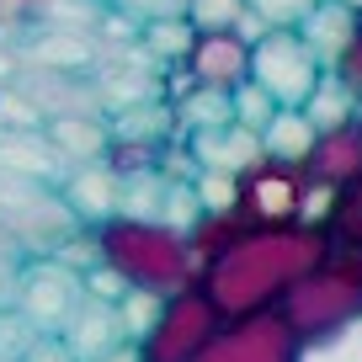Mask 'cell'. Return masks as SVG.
<instances>
[{"mask_svg": "<svg viewBox=\"0 0 362 362\" xmlns=\"http://www.w3.org/2000/svg\"><path fill=\"white\" fill-rule=\"evenodd\" d=\"M330 245H336V240H330V229H320V224L245 229L235 245L218 250V256L197 272V288L214 298V309L224 320L277 315L283 298L330 256Z\"/></svg>", "mask_w": 362, "mask_h": 362, "instance_id": "obj_1", "label": "cell"}, {"mask_svg": "<svg viewBox=\"0 0 362 362\" xmlns=\"http://www.w3.org/2000/svg\"><path fill=\"white\" fill-rule=\"evenodd\" d=\"M96 250L102 261L123 277L134 293H155V298H176L187 288H197V256L192 240L170 229L165 218H107L96 229Z\"/></svg>", "mask_w": 362, "mask_h": 362, "instance_id": "obj_2", "label": "cell"}, {"mask_svg": "<svg viewBox=\"0 0 362 362\" xmlns=\"http://www.w3.org/2000/svg\"><path fill=\"white\" fill-rule=\"evenodd\" d=\"M277 315L288 320V330H293L304 346L351 330L362 320V250L330 245V256L283 298Z\"/></svg>", "mask_w": 362, "mask_h": 362, "instance_id": "obj_3", "label": "cell"}, {"mask_svg": "<svg viewBox=\"0 0 362 362\" xmlns=\"http://www.w3.org/2000/svg\"><path fill=\"white\" fill-rule=\"evenodd\" d=\"M309 197H315V181L304 165H288V160H267L240 176L235 187V214L250 229H283V224H309Z\"/></svg>", "mask_w": 362, "mask_h": 362, "instance_id": "obj_4", "label": "cell"}, {"mask_svg": "<svg viewBox=\"0 0 362 362\" xmlns=\"http://www.w3.org/2000/svg\"><path fill=\"white\" fill-rule=\"evenodd\" d=\"M325 75L330 69L320 64V54L298 33H288V27L267 33L256 48H250V80H256L277 107H288V112H304Z\"/></svg>", "mask_w": 362, "mask_h": 362, "instance_id": "obj_5", "label": "cell"}, {"mask_svg": "<svg viewBox=\"0 0 362 362\" xmlns=\"http://www.w3.org/2000/svg\"><path fill=\"white\" fill-rule=\"evenodd\" d=\"M80 304H86V277H80L75 267H64L59 256H33L16 272L11 309L37 336H64V325L75 320Z\"/></svg>", "mask_w": 362, "mask_h": 362, "instance_id": "obj_6", "label": "cell"}, {"mask_svg": "<svg viewBox=\"0 0 362 362\" xmlns=\"http://www.w3.org/2000/svg\"><path fill=\"white\" fill-rule=\"evenodd\" d=\"M224 325L229 320L214 309V298L203 288H187V293L165 298L155 330L139 341V362H197Z\"/></svg>", "mask_w": 362, "mask_h": 362, "instance_id": "obj_7", "label": "cell"}, {"mask_svg": "<svg viewBox=\"0 0 362 362\" xmlns=\"http://www.w3.org/2000/svg\"><path fill=\"white\" fill-rule=\"evenodd\" d=\"M197 362H304V341L288 330L283 315L229 320Z\"/></svg>", "mask_w": 362, "mask_h": 362, "instance_id": "obj_8", "label": "cell"}, {"mask_svg": "<svg viewBox=\"0 0 362 362\" xmlns=\"http://www.w3.org/2000/svg\"><path fill=\"white\" fill-rule=\"evenodd\" d=\"M187 75L208 90H229L235 96L250 80V43L240 33H197L192 54H187Z\"/></svg>", "mask_w": 362, "mask_h": 362, "instance_id": "obj_9", "label": "cell"}, {"mask_svg": "<svg viewBox=\"0 0 362 362\" xmlns=\"http://www.w3.org/2000/svg\"><path fill=\"white\" fill-rule=\"evenodd\" d=\"M59 197L69 203V214H75L86 229H102L107 218L123 214V176H117L107 160H96V165H75L64 176V187H59Z\"/></svg>", "mask_w": 362, "mask_h": 362, "instance_id": "obj_10", "label": "cell"}, {"mask_svg": "<svg viewBox=\"0 0 362 362\" xmlns=\"http://www.w3.org/2000/svg\"><path fill=\"white\" fill-rule=\"evenodd\" d=\"M304 170L325 192H346L351 181L362 176V117H351L346 128L320 134V144H315V155L304 160Z\"/></svg>", "mask_w": 362, "mask_h": 362, "instance_id": "obj_11", "label": "cell"}, {"mask_svg": "<svg viewBox=\"0 0 362 362\" xmlns=\"http://www.w3.org/2000/svg\"><path fill=\"white\" fill-rule=\"evenodd\" d=\"M48 144L54 155L64 160L69 170L75 165H96V160L112 155V123L102 112H69V117H48Z\"/></svg>", "mask_w": 362, "mask_h": 362, "instance_id": "obj_12", "label": "cell"}, {"mask_svg": "<svg viewBox=\"0 0 362 362\" xmlns=\"http://www.w3.org/2000/svg\"><path fill=\"white\" fill-rule=\"evenodd\" d=\"M64 341H69V351H75L80 362H96V357H107V351H117V346H134L128 330H123L117 304H102V298H86V304L75 309V320L64 325Z\"/></svg>", "mask_w": 362, "mask_h": 362, "instance_id": "obj_13", "label": "cell"}, {"mask_svg": "<svg viewBox=\"0 0 362 362\" xmlns=\"http://www.w3.org/2000/svg\"><path fill=\"white\" fill-rule=\"evenodd\" d=\"M192 155H197V165H203V170H218V176H245L267 149H261V134L229 123V128H203V134H192Z\"/></svg>", "mask_w": 362, "mask_h": 362, "instance_id": "obj_14", "label": "cell"}, {"mask_svg": "<svg viewBox=\"0 0 362 362\" xmlns=\"http://www.w3.org/2000/svg\"><path fill=\"white\" fill-rule=\"evenodd\" d=\"M90 37L80 27H37V37L27 43V64L37 75H80L90 64Z\"/></svg>", "mask_w": 362, "mask_h": 362, "instance_id": "obj_15", "label": "cell"}, {"mask_svg": "<svg viewBox=\"0 0 362 362\" xmlns=\"http://www.w3.org/2000/svg\"><path fill=\"white\" fill-rule=\"evenodd\" d=\"M64 170V160L54 155L48 134H0V176H16V181H43L54 187V176Z\"/></svg>", "mask_w": 362, "mask_h": 362, "instance_id": "obj_16", "label": "cell"}, {"mask_svg": "<svg viewBox=\"0 0 362 362\" xmlns=\"http://www.w3.org/2000/svg\"><path fill=\"white\" fill-rule=\"evenodd\" d=\"M298 37H304V43L320 54V64H325V69H336L341 54L351 48V37H357V16L341 11V6H330V0H320L315 16L298 27Z\"/></svg>", "mask_w": 362, "mask_h": 362, "instance_id": "obj_17", "label": "cell"}, {"mask_svg": "<svg viewBox=\"0 0 362 362\" xmlns=\"http://www.w3.org/2000/svg\"><path fill=\"white\" fill-rule=\"evenodd\" d=\"M315 144H320V128L309 123L304 112H277L267 123V134H261V149H267V160H288V165H304L309 155H315Z\"/></svg>", "mask_w": 362, "mask_h": 362, "instance_id": "obj_18", "label": "cell"}, {"mask_svg": "<svg viewBox=\"0 0 362 362\" xmlns=\"http://www.w3.org/2000/svg\"><path fill=\"white\" fill-rule=\"evenodd\" d=\"M304 117L320 128V134H330V128H346L351 117H362V96L346 86V80L330 69L325 80H320V90L309 96V107H304Z\"/></svg>", "mask_w": 362, "mask_h": 362, "instance_id": "obj_19", "label": "cell"}, {"mask_svg": "<svg viewBox=\"0 0 362 362\" xmlns=\"http://www.w3.org/2000/svg\"><path fill=\"white\" fill-rule=\"evenodd\" d=\"M139 43H144L149 59H181V64H187V54H192V43H197V27L187 22V16L149 22V27H139Z\"/></svg>", "mask_w": 362, "mask_h": 362, "instance_id": "obj_20", "label": "cell"}, {"mask_svg": "<svg viewBox=\"0 0 362 362\" xmlns=\"http://www.w3.org/2000/svg\"><path fill=\"white\" fill-rule=\"evenodd\" d=\"M325 229H330V240H336V245L362 250V176L351 181L346 192H336V203H330Z\"/></svg>", "mask_w": 362, "mask_h": 362, "instance_id": "obj_21", "label": "cell"}, {"mask_svg": "<svg viewBox=\"0 0 362 362\" xmlns=\"http://www.w3.org/2000/svg\"><path fill=\"white\" fill-rule=\"evenodd\" d=\"M245 16H250L245 0H187V22L197 33H240Z\"/></svg>", "mask_w": 362, "mask_h": 362, "instance_id": "obj_22", "label": "cell"}, {"mask_svg": "<svg viewBox=\"0 0 362 362\" xmlns=\"http://www.w3.org/2000/svg\"><path fill=\"white\" fill-rule=\"evenodd\" d=\"M277 112H283V107L272 102V96L256 86V80H245V86L235 90V123L250 128V134H267V123H272Z\"/></svg>", "mask_w": 362, "mask_h": 362, "instance_id": "obj_23", "label": "cell"}, {"mask_svg": "<svg viewBox=\"0 0 362 362\" xmlns=\"http://www.w3.org/2000/svg\"><path fill=\"white\" fill-rule=\"evenodd\" d=\"M245 6H250V11H256L267 27H272V33H277V27L298 33V27H304L309 16H315V6H320V0H245Z\"/></svg>", "mask_w": 362, "mask_h": 362, "instance_id": "obj_24", "label": "cell"}, {"mask_svg": "<svg viewBox=\"0 0 362 362\" xmlns=\"http://www.w3.org/2000/svg\"><path fill=\"white\" fill-rule=\"evenodd\" d=\"M304 362H362V320L351 330H341V336H330V341L304 346Z\"/></svg>", "mask_w": 362, "mask_h": 362, "instance_id": "obj_25", "label": "cell"}, {"mask_svg": "<svg viewBox=\"0 0 362 362\" xmlns=\"http://www.w3.org/2000/svg\"><path fill=\"white\" fill-rule=\"evenodd\" d=\"M112 11H123L128 22L149 27V22H170V16H187V0H112Z\"/></svg>", "mask_w": 362, "mask_h": 362, "instance_id": "obj_26", "label": "cell"}, {"mask_svg": "<svg viewBox=\"0 0 362 362\" xmlns=\"http://www.w3.org/2000/svg\"><path fill=\"white\" fill-rule=\"evenodd\" d=\"M128 293H134V288H128L123 277L107 267V261H96V267L86 272V298H102V304H123Z\"/></svg>", "mask_w": 362, "mask_h": 362, "instance_id": "obj_27", "label": "cell"}, {"mask_svg": "<svg viewBox=\"0 0 362 362\" xmlns=\"http://www.w3.org/2000/svg\"><path fill=\"white\" fill-rule=\"evenodd\" d=\"M43 22V0H0V33Z\"/></svg>", "mask_w": 362, "mask_h": 362, "instance_id": "obj_28", "label": "cell"}, {"mask_svg": "<svg viewBox=\"0 0 362 362\" xmlns=\"http://www.w3.org/2000/svg\"><path fill=\"white\" fill-rule=\"evenodd\" d=\"M22 362H80L75 351H69V341L64 336H37L33 346H27V357Z\"/></svg>", "mask_w": 362, "mask_h": 362, "instance_id": "obj_29", "label": "cell"}, {"mask_svg": "<svg viewBox=\"0 0 362 362\" xmlns=\"http://www.w3.org/2000/svg\"><path fill=\"white\" fill-rule=\"evenodd\" d=\"M336 75H341V80H346V86H351V90L362 96V16H357V37H351V48L341 54Z\"/></svg>", "mask_w": 362, "mask_h": 362, "instance_id": "obj_30", "label": "cell"}, {"mask_svg": "<svg viewBox=\"0 0 362 362\" xmlns=\"http://www.w3.org/2000/svg\"><path fill=\"white\" fill-rule=\"evenodd\" d=\"M16 272H22V267H16V256L0 250V309L11 304V293H16Z\"/></svg>", "mask_w": 362, "mask_h": 362, "instance_id": "obj_31", "label": "cell"}, {"mask_svg": "<svg viewBox=\"0 0 362 362\" xmlns=\"http://www.w3.org/2000/svg\"><path fill=\"white\" fill-rule=\"evenodd\" d=\"M16 64H22V54L0 43V80H11V75H16Z\"/></svg>", "mask_w": 362, "mask_h": 362, "instance_id": "obj_32", "label": "cell"}, {"mask_svg": "<svg viewBox=\"0 0 362 362\" xmlns=\"http://www.w3.org/2000/svg\"><path fill=\"white\" fill-rule=\"evenodd\" d=\"M96 362H139V346H117V351H107V357H96Z\"/></svg>", "mask_w": 362, "mask_h": 362, "instance_id": "obj_33", "label": "cell"}, {"mask_svg": "<svg viewBox=\"0 0 362 362\" xmlns=\"http://www.w3.org/2000/svg\"><path fill=\"white\" fill-rule=\"evenodd\" d=\"M330 6H341V11H351V16H362V0H330Z\"/></svg>", "mask_w": 362, "mask_h": 362, "instance_id": "obj_34", "label": "cell"}]
</instances>
